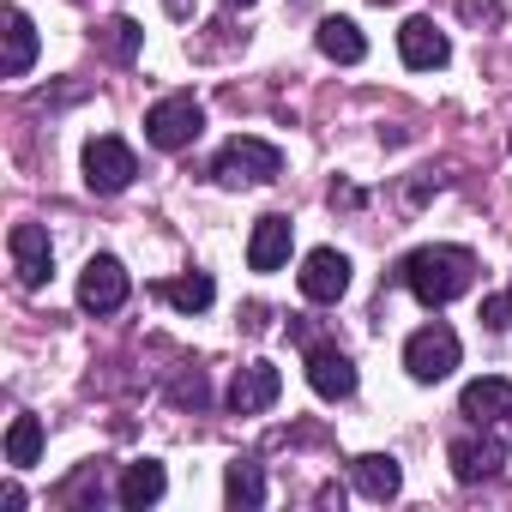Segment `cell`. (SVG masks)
I'll return each instance as SVG.
<instances>
[{"label": "cell", "mask_w": 512, "mask_h": 512, "mask_svg": "<svg viewBox=\"0 0 512 512\" xmlns=\"http://www.w3.org/2000/svg\"><path fill=\"white\" fill-rule=\"evenodd\" d=\"M0 506L19 512V506H25V488H19V482H7V488H0Z\"/></svg>", "instance_id": "25"}, {"label": "cell", "mask_w": 512, "mask_h": 512, "mask_svg": "<svg viewBox=\"0 0 512 512\" xmlns=\"http://www.w3.org/2000/svg\"><path fill=\"white\" fill-rule=\"evenodd\" d=\"M344 290H350V260L338 247H314L302 260V296L308 302H338Z\"/></svg>", "instance_id": "10"}, {"label": "cell", "mask_w": 512, "mask_h": 512, "mask_svg": "<svg viewBox=\"0 0 512 512\" xmlns=\"http://www.w3.org/2000/svg\"><path fill=\"white\" fill-rule=\"evenodd\" d=\"M500 464H506V446H500L494 434H464V440H452V476H458V482H488Z\"/></svg>", "instance_id": "12"}, {"label": "cell", "mask_w": 512, "mask_h": 512, "mask_svg": "<svg viewBox=\"0 0 512 512\" xmlns=\"http://www.w3.org/2000/svg\"><path fill=\"white\" fill-rule=\"evenodd\" d=\"M278 392H284V374H278L272 362H247V368L235 374V386H229V410H235V416H260V410L278 404Z\"/></svg>", "instance_id": "9"}, {"label": "cell", "mask_w": 512, "mask_h": 512, "mask_svg": "<svg viewBox=\"0 0 512 512\" xmlns=\"http://www.w3.org/2000/svg\"><path fill=\"white\" fill-rule=\"evenodd\" d=\"M223 500L229 506H266V476H260V464H229V476H223Z\"/></svg>", "instance_id": "20"}, {"label": "cell", "mask_w": 512, "mask_h": 512, "mask_svg": "<svg viewBox=\"0 0 512 512\" xmlns=\"http://www.w3.org/2000/svg\"><path fill=\"white\" fill-rule=\"evenodd\" d=\"M37 458H43V422L37 416H13V428H7V464L31 470Z\"/></svg>", "instance_id": "19"}, {"label": "cell", "mask_w": 512, "mask_h": 512, "mask_svg": "<svg viewBox=\"0 0 512 512\" xmlns=\"http://www.w3.org/2000/svg\"><path fill=\"white\" fill-rule=\"evenodd\" d=\"M0 43H7V55H0V79H25L31 73V61H37V31H31V19L19 13V7H7L0 13Z\"/></svg>", "instance_id": "14"}, {"label": "cell", "mask_w": 512, "mask_h": 512, "mask_svg": "<svg viewBox=\"0 0 512 512\" xmlns=\"http://www.w3.org/2000/svg\"><path fill=\"white\" fill-rule=\"evenodd\" d=\"M163 488H169V476H163V464H127V476H121V488H115V500L127 506V512H145V506H157L163 500Z\"/></svg>", "instance_id": "17"}, {"label": "cell", "mask_w": 512, "mask_h": 512, "mask_svg": "<svg viewBox=\"0 0 512 512\" xmlns=\"http://www.w3.org/2000/svg\"><path fill=\"white\" fill-rule=\"evenodd\" d=\"M482 326H488V332H512V284L482 302Z\"/></svg>", "instance_id": "22"}, {"label": "cell", "mask_w": 512, "mask_h": 512, "mask_svg": "<svg viewBox=\"0 0 512 512\" xmlns=\"http://www.w3.org/2000/svg\"><path fill=\"white\" fill-rule=\"evenodd\" d=\"M157 296H169L181 314H205L211 296H217V284H211L205 272H187V278H175V284H157Z\"/></svg>", "instance_id": "21"}, {"label": "cell", "mask_w": 512, "mask_h": 512, "mask_svg": "<svg viewBox=\"0 0 512 512\" xmlns=\"http://www.w3.org/2000/svg\"><path fill=\"white\" fill-rule=\"evenodd\" d=\"M217 7H253V0H217Z\"/></svg>", "instance_id": "26"}, {"label": "cell", "mask_w": 512, "mask_h": 512, "mask_svg": "<svg viewBox=\"0 0 512 512\" xmlns=\"http://www.w3.org/2000/svg\"><path fill=\"white\" fill-rule=\"evenodd\" d=\"M350 482H356L368 500H392V494L404 488V470H398L392 452H362V458L350 464Z\"/></svg>", "instance_id": "16"}, {"label": "cell", "mask_w": 512, "mask_h": 512, "mask_svg": "<svg viewBox=\"0 0 512 512\" xmlns=\"http://www.w3.org/2000/svg\"><path fill=\"white\" fill-rule=\"evenodd\" d=\"M7 253H13V272H19V284H25V290H43V284H49V272H55L49 229H37V223H13Z\"/></svg>", "instance_id": "6"}, {"label": "cell", "mask_w": 512, "mask_h": 512, "mask_svg": "<svg viewBox=\"0 0 512 512\" xmlns=\"http://www.w3.org/2000/svg\"><path fill=\"white\" fill-rule=\"evenodd\" d=\"M314 43H320V55H326V61H338V67H356V61L368 55V37H362L350 19H320Z\"/></svg>", "instance_id": "18"}, {"label": "cell", "mask_w": 512, "mask_h": 512, "mask_svg": "<svg viewBox=\"0 0 512 512\" xmlns=\"http://www.w3.org/2000/svg\"><path fill=\"white\" fill-rule=\"evenodd\" d=\"M398 55H404L410 73H434V67L452 61V43H446V31H440L434 19H404V31H398Z\"/></svg>", "instance_id": "8"}, {"label": "cell", "mask_w": 512, "mask_h": 512, "mask_svg": "<svg viewBox=\"0 0 512 512\" xmlns=\"http://www.w3.org/2000/svg\"><path fill=\"white\" fill-rule=\"evenodd\" d=\"M290 217H260L253 223V235H247V266L253 272H278V266H290Z\"/></svg>", "instance_id": "13"}, {"label": "cell", "mask_w": 512, "mask_h": 512, "mask_svg": "<svg viewBox=\"0 0 512 512\" xmlns=\"http://www.w3.org/2000/svg\"><path fill=\"white\" fill-rule=\"evenodd\" d=\"M199 127H205V109H199L193 91H175V97H163V103L145 109V139L157 151H187L199 139Z\"/></svg>", "instance_id": "3"}, {"label": "cell", "mask_w": 512, "mask_h": 512, "mask_svg": "<svg viewBox=\"0 0 512 512\" xmlns=\"http://www.w3.org/2000/svg\"><path fill=\"white\" fill-rule=\"evenodd\" d=\"M458 332L452 326H422V332H410V344H404V368H410V380H422V386H434V380H446L452 368H458Z\"/></svg>", "instance_id": "4"}, {"label": "cell", "mask_w": 512, "mask_h": 512, "mask_svg": "<svg viewBox=\"0 0 512 512\" xmlns=\"http://www.w3.org/2000/svg\"><path fill=\"white\" fill-rule=\"evenodd\" d=\"M308 386H314L326 404H338V398L356 392V362H350L344 350H332V344H314V350H308Z\"/></svg>", "instance_id": "11"}, {"label": "cell", "mask_w": 512, "mask_h": 512, "mask_svg": "<svg viewBox=\"0 0 512 512\" xmlns=\"http://www.w3.org/2000/svg\"><path fill=\"white\" fill-rule=\"evenodd\" d=\"M211 175H217L223 187H266V181H278V175H284V151H278L272 139L241 133V139H229V145L217 151Z\"/></svg>", "instance_id": "2"}, {"label": "cell", "mask_w": 512, "mask_h": 512, "mask_svg": "<svg viewBox=\"0 0 512 512\" xmlns=\"http://www.w3.org/2000/svg\"><path fill=\"white\" fill-rule=\"evenodd\" d=\"M133 175H139L133 145H121V139H109V133L85 145V187H91V193H121V187H133Z\"/></svg>", "instance_id": "5"}, {"label": "cell", "mask_w": 512, "mask_h": 512, "mask_svg": "<svg viewBox=\"0 0 512 512\" xmlns=\"http://www.w3.org/2000/svg\"><path fill=\"white\" fill-rule=\"evenodd\" d=\"M121 302H127V272H121V260H109V253L85 260V272H79V308H85V314H115Z\"/></svg>", "instance_id": "7"}, {"label": "cell", "mask_w": 512, "mask_h": 512, "mask_svg": "<svg viewBox=\"0 0 512 512\" xmlns=\"http://www.w3.org/2000/svg\"><path fill=\"white\" fill-rule=\"evenodd\" d=\"M458 410L470 416V422H500V416H512V380H500V374H488V380H470L464 386V398H458Z\"/></svg>", "instance_id": "15"}, {"label": "cell", "mask_w": 512, "mask_h": 512, "mask_svg": "<svg viewBox=\"0 0 512 512\" xmlns=\"http://www.w3.org/2000/svg\"><path fill=\"white\" fill-rule=\"evenodd\" d=\"M109 49L127 61V55L139 49V25H133V19H115V25H109Z\"/></svg>", "instance_id": "24"}, {"label": "cell", "mask_w": 512, "mask_h": 512, "mask_svg": "<svg viewBox=\"0 0 512 512\" xmlns=\"http://www.w3.org/2000/svg\"><path fill=\"white\" fill-rule=\"evenodd\" d=\"M458 19L464 25H494L500 19V0H458Z\"/></svg>", "instance_id": "23"}, {"label": "cell", "mask_w": 512, "mask_h": 512, "mask_svg": "<svg viewBox=\"0 0 512 512\" xmlns=\"http://www.w3.org/2000/svg\"><path fill=\"white\" fill-rule=\"evenodd\" d=\"M398 278H404V290L422 308H446V302H458L476 284V260L464 247H416L410 260L398 266Z\"/></svg>", "instance_id": "1"}]
</instances>
